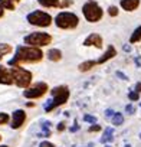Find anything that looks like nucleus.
<instances>
[{"label":"nucleus","instance_id":"obj_29","mask_svg":"<svg viewBox=\"0 0 141 147\" xmlns=\"http://www.w3.org/2000/svg\"><path fill=\"white\" fill-rule=\"evenodd\" d=\"M101 130V127L98 125V124H94V125H91L89 127V133H94V131H99Z\"/></svg>","mask_w":141,"mask_h":147},{"label":"nucleus","instance_id":"obj_15","mask_svg":"<svg viewBox=\"0 0 141 147\" xmlns=\"http://www.w3.org/2000/svg\"><path fill=\"white\" fill-rule=\"evenodd\" d=\"M114 128H111V127H107L105 128V133H104V136H102V138H101V143H111V141H114Z\"/></svg>","mask_w":141,"mask_h":147},{"label":"nucleus","instance_id":"obj_12","mask_svg":"<svg viewBox=\"0 0 141 147\" xmlns=\"http://www.w3.org/2000/svg\"><path fill=\"white\" fill-rule=\"evenodd\" d=\"M121 7L127 12H132L140 6V0H121Z\"/></svg>","mask_w":141,"mask_h":147},{"label":"nucleus","instance_id":"obj_4","mask_svg":"<svg viewBox=\"0 0 141 147\" xmlns=\"http://www.w3.org/2000/svg\"><path fill=\"white\" fill-rule=\"evenodd\" d=\"M82 13H84L85 19L91 23L99 22L104 16V12H102L101 6L97 2H94V0H88V2L82 6Z\"/></svg>","mask_w":141,"mask_h":147},{"label":"nucleus","instance_id":"obj_6","mask_svg":"<svg viewBox=\"0 0 141 147\" xmlns=\"http://www.w3.org/2000/svg\"><path fill=\"white\" fill-rule=\"evenodd\" d=\"M50 42H52V36L48 33H43V32H35V33L25 36V43H28V46H33V48L46 46Z\"/></svg>","mask_w":141,"mask_h":147},{"label":"nucleus","instance_id":"obj_37","mask_svg":"<svg viewBox=\"0 0 141 147\" xmlns=\"http://www.w3.org/2000/svg\"><path fill=\"white\" fill-rule=\"evenodd\" d=\"M3 12H5V10H3V7H2V5H0V18H2V16H3Z\"/></svg>","mask_w":141,"mask_h":147},{"label":"nucleus","instance_id":"obj_33","mask_svg":"<svg viewBox=\"0 0 141 147\" xmlns=\"http://www.w3.org/2000/svg\"><path fill=\"white\" fill-rule=\"evenodd\" d=\"M134 92H137V94L141 92V82H137V85H135V91H134Z\"/></svg>","mask_w":141,"mask_h":147},{"label":"nucleus","instance_id":"obj_31","mask_svg":"<svg viewBox=\"0 0 141 147\" xmlns=\"http://www.w3.org/2000/svg\"><path fill=\"white\" fill-rule=\"evenodd\" d=\"M39 147H55L52 143H49V141H42L40 144H39Z\"/></svg>","mask_w":141,"mask_h":147},{"label":"nucleus","instance_id":"obj_35","mask_svg":"<svg viewBox=\"0 0 141 147\" xmlns=\"http://www.w3.org/2000/svg\"><path fill=\"white\" fill-rule=\"evenodd\" d=\"M114 115V111L112 110H107L105 111V117H112Z\"/></svg>","mask_w":141,"mask_h":147},{"label":"nucleus","instance_id":"obj_16","mask_svg":"<svg viewBox=\"0 0 141 147\" xmlns=\"http://www.w3.org/2000/svg\"><path fill=\"white\" fill-rule=\"evenodd\" d=\"M20 0H0V5L3 9H9V10H15L16 9V3H19Z\"/></svg>","mask_w":141,"mask_h":147},{"label":"nucleus","instance_id":"obj_3","mask_svg":"<svg viewBox=\"0 0 141 147\" xmlns=\"http://www.w3.org/2000/svg\"><path fill=\"white\" fill-rule=\"evenodd\" d=\"M10 75H12V81L20 88H28L32 82V72L20 66H13L10 69Z\"/></svg>","mask_w":141,"mask_h":147},{"label":"nucleus","instance_id":"obj_23","mask_svg":"<svg viewBox=\"0 0 141 147\" xmlns=\"http://www.w3.org/2000/svg\"><path fill=\"white\" fill-rule=\"evenodd\" d=\"M9 123V115L6 113H0V125L7 124Z\"/></svg>","mask_w":141,"mask_h":147},{"label":"nucleus","instance_id":"obj_25","mask_svg":"<svg viewBox=\"0 0 141 147\" xmlns=\"http://www.w3.org/2000/svg\"><path fill=\"white\" fill-rule=\"evenodd\" d=\"M84 120L85 121H88V123H92V124H97V117H94V115H89V114H85L84 115Z\"/></svg>","mask_w":141,"mask_h":147},{"label":"nucleus","instance_id":"obj_11","mask_svg":"<svg viewBox=\"0 0 141 147\" xmlns=\"http://www.w3.org/2000/svg\"><path fill=\"white\" fill-rule=\"evenodd\" d=\"M0 84H5V85H10L13 84L12 81V75H10V71L6 69L5 66L0 65Z\"/></svg>","mask_w":141,"mask_h":147},{"label":"nucleus","instance_id":"obj_36","mask_svg":"<svg viewBox=\"0 0 141 147\" xmlns=\"http://www.w3.org/2000/svg\"><path fill=\"white\" fill-rule=\"evenodd\" d=\"M124 51H125V52H130V51H131V46H130V45H124Z\"/></svg>","mask_w":141,"mask_h":147},{"label":"nucleus","instance_id":"obj_13","mask_svg":"<svg viewBox=\"0 0 141 147\" xmlns=\"http://www.w3.org/2000/svg\"><path fill=\"white\" fill-rule=\"evenodd\" d=\"M115 55H117L115 48H114L112 45H109V46H108V49H107V52H105V53H104V55L97 61V65H98V63H105L107 61H109V59H111V58H114Z\"/></svg>","mask_w":141,"mask_h":147},{"label":"nucleus","instance_id":"obj_22","mask_svg":"<svg viewBox=\"0 0 141 147\" xmlns=\"http://www.w3.org/2000/svg\"><path fill=\"white\" fill-rule=\"evenodd\" d=\"M124 123V117H122V114H120V113H114V115H112V124L114 125H121Z\"/></svg>","mask_w":141,"mask_h":147},{"label":"nucleus","instance_id":"obj_9","mask_svg":"<svg viewBox=\"0 0 141 147\" xmlns=\"http://www.w3.org/2000/svg\"><path fill=\"white\" fill-rule=\"evenodd\" d=\"M26 121V113L23 110H16L13 111V117H12V128H20Z\"/></svg>","mask_w":141,"mask_h":147},{"label":"nucleus","instance_id":"obj_8","mask_svg":"<svg viewBox=\"0 0 141 147\" xmlns=\"http://www.w3.org/2000/svg\"><path fill=\"white\" fill-rule=\"evenodd\" d=\"M46 92H48V84H45V82H38V84L33 85L32 88L25 90V91H23V95H25L26 98H40V97H43Z\"/></svg>","mask_w":141,"mask_h":147},{"label":"nucleus","instance_id":"obj_32","mask_svg":"<svg viewBox=\"0 0 141 147\" xmlns=\"http://www.w3.org/2000/svg\"><path fill=\"white\" fill-rule=\"evenodd\" d=\"M63 130H65V123L62 121V123L58 124V131H63Z\"/></svg>","mask_w":141,"mask_h":147},{"label":"nucleus","instance_id":"obj_41","mask_svg":"<svg viewBox=\"0 0 141 147\" xmlns=\"http://www.w3.org/2000/svg\"><path fill=\"white\" fill-rule=\"evenodd\" d=\"M140 138H141V133H140Z\"/></svg>","mask_w":141,"mask_h":147},{"label":"nucleus","instance_id":"obj_28","mask_svg":"<svg viewBox=\"0 0 141 147\" xmlns=\"http://www.w3.org/2000/svg\"><path fill=\"white\" fill-rule=\"evenodd\" d=\"M70 5H72V0H65L63 3H59L58 7H66V6H70Z\"/></svg>","mask_w":141,"mask_h":147},{"label":"nucleus","instance_id":"obj_39","mask_svg":"<svg viewBox=\"0 0 141 147\" xmlns=\"http://www.w3.org/2000/svg\"><path fill=\"white\" fill-rule=\"evenodd\" d=\"M124 147H131V146H130V144H127V146H124Z\"/></svg>","mask_w":141,"mask_h":147},{"label":"nucleus","instance_id":"obj_18","mask_svg":"<svg viewBox=\"0 0 141 147\" xmlns=\"http://www.w3.org/2000/svg\"><path fill=\"white\" fill-rule=\"evenodd\" d=\"M140 40H141V26H138L132 32V35L130 38V43H135V42H140Z\"/></svg>","mask_w":141,"mask_h":147},{"label":"nucleus","instance_id":"obj_24","mask_svg":"<svg viewBox=\"0 0 141 147\" xmlns=\"http://www.w3.org/2000/svg\"><path fill=\"white\" fill-rule=\"evenodd\" d=\"M108 15L112 16V18L118 16V9H117V6H109V7H108Z\"/></svg>","mask_w":141,"mask_h":147},{"label":"nucleus","instance_id":"obj_20","mask_svg":"<svg viewBox=\"0 0 141 147\" xmlns=\"http://www.w3.org/2000/svg\"><path fill=\"white\" fill-rule=\"evenodd\" d=\"M12 52V46L7 45V43H0V59H2L5 55L10 53Z\"/></svg>","mask_w":141,"mask_h":147},{"label":"nucleus","instance_id":"obj_21","mask_svg":"<svg viewBox=\"0 0 141 147\" xmlns=\"http://www.w3.org/2000/svg\"><path fill=\"white\" fill-rule=\"evenodd\" d=\"M49 121L46 123H42V130H43V133H40V134H38V137H49L50 136V130H49Z\"/></svg>","mask_w":141,"mask_h":147},{"label":"nucleus","instance_id":"obj_27","mask_svg":"<svg viewBox=\"0 0 141 147\" xmlns=\"http://www.w3.org/2000/svg\"><path fill=\"white\" fill-rule=\"evenodd\" d=\"M117 77H118V78H121V80H124V81H127V80H130V78H128V77L125 75V74H122L121 71H117Z\"/></svg>","mask_w":141,"mask_h":147},{"label":"nucleus","instance_id":"obj_1","mask_svg":"<svg viewBox=\"0 0 141 147\" xmlns=\"http://www.w3.org/2000/svg\"><path fill=\"white\" fill-rule=\"evenodd\" d=\"M43 58V52L33 46H17L15 56L9 61L10 66H17L23 62H39Z\"/></svg>","mask_w":141,"mask_h":147},{"label":"nucleus","instance_id":"obj_42","mask_svg":"<svg viewBox=\"0 0 141 147\" xmlns=\"http://www.w3.org/2000/svg\"><path fill=\"white\" fill-rule=\"evenodd\" d=\"M0 140H2V136H0Z\"/></svg>","mask_w":141,"mask_h":147},{"label":"nucleus","instance_id":"obj_43","mask_svg":"<svg viewBox=\"0 0 141 147\" xmlns=\"http://www.w3.org/2000/svg\"><path fill=\"white\" fill-rule=\"evenodd\" d=\"M140 105H141V102H140Z\"/></svg>","mask_w":141,"mask_h":147},{"label":"nucleus","instance_id":"obj_30","mask_svg":"<svg viewBox=\"0 0 141 147\" xmlns=\"http://www.w3.org/2000/svg\"><path fill=\"white\" fill-rule=\"evenodd\" d=\"M125 113H128V114H134V107H132L131 104H128V105L125 107Z\"/></svg>","mask_w":141,"mask_h":147},{"label":"nucleus","instance_id":"obj_7","mask_svg":"<svg viewBox=\"0 0 141 147\" xmlns=\"http://www.w3.org/2000/svg\"><path fill=\"white\" fill-rule=\"evenodd\" d=\"M26 19H28V22H29L30 25H33V26H40V28H46V26H49V25L52 23L50 15H48V13H45V12H42V10H35V12L29 13Z\"/></svg>","mask_w":141,"mask_h":147},{"label":"nucleus","instance_id":"obj_5","mask_svg":"<svg viewBox=\"0 0 141 147\" xmlns=\"http://www.w3.org/2000/svg\"><path fill=\"white\" fill-rule=\"evenodd\" d=\"M55 23L60 29H75L79 23V19L75 13H69V12H60L55 18Z\"/></svg>","mask_w":141,"mask_h":147},{"label":"nucleus","instance_id":"obj_17","mask_svg":"<svg viewBox=\"0 0 141 147\" xmlns=\"http://www.w3.org/2000/svg\"><path fill=\"white\" fill-rule=\"evenodd\" d=\"M95 65H97V61H85V62H82V63L78 66V69H79L81 72H87V71L92 69Z\"/></svg>","mask_w":141,"mask_h":147},{"label":"nucleus","instance_id":"obj_26","mask_svg":"<svg viewBox=\"0 0 141 147\" xmlns=\"http://www.w3.org/2000/svg\"><path fill=\"white\" fill-rule=\"evenodd\" d=\"M128 98H130L131 101H138V100H140V95H138L137 92H134V91H130V92H128Z\"/></svg>","mask_w":141,"mask_h":147},{"label":"nucleus","instance_id":"obj_38","mask_svg":"<svg viewBox=\"0 0 141 147\" xmlns=\"http://www.w3.org/2000/svg\"><path fill=\"white\" fill-rule=\"evenodd\" d=\"M105 147H112V146H109V144H105Z\"/></svg>","mask_w":141,"mask_h":147},{"label":"nucleus","instance_id":"obj_19","mask_svg":"<svg viewBox=\"0 0 141 147\" xmlns=\"http://www.w3.org/2000/svg\"><path fill=\"white\" fill-rule=\"evenodd\" d=\"M38 2L45 7H58L59 6V0H38Z\"/></svg>","mask_w":141,"mask_h":147},{"label":"nucleus","instance_id":"obj_34","mask_svg":"<svg viewBox=\"0 0 141 147\" xmlns=\"http://www.w3.org/2000/svg\"><path fill=\"white\" fill-rule=\"evenodd\" d=\"M78 130H79V125H78L77 123H75L74 127H70V133H75V131H78Z\"/></svg>","mask_w":141,"mask_h":147},{"label":"nucleus","instance_id":"obj_2","mask_svg":"<svg viewBox=\"0 0 141 147\" xmlns=\"http://www.w3.org/2000/svg\"><path fill=\"white\" fill-rule=\"evenodd\" d=\"M52 98L50 100H48V102L45 104V111L46 113H50L52 110H55V108H58L59 105H63L66 101H68V98H69V88L66 87V85H59V87H55L52 91Z\"/></svg>","mask_w":141,"mask_h":147},{"label":"nucleus","instance_id":"obj_14","mask_svg":"<svg viewBox=\"0 0 141 147\" xmlns=\"http://www.w3.org/2000/svg\"><path fill=\"white\" fill-rule=\"evenodd\" d=\"M60 58H62V52L59 49H50V51H48V59L49 61L58 62V61H60Z\"/></svg>","mask_w":141,"mask_h":147},{"label":"nucleus","instance_id":"obj_10","mask_svg":"<svg viewBox=\"0 0 141 147\" xmlns=\"http://www.w3.org/2000/svg\"><path fill=\"white\" fill-rule=\"evenodd\" d=\"M102 38L98 35V33H91V35H88L87 38H85V40H84V46H95V48H98V49H101L102 48Z\"/></svg>","mask_w":141,"mask_h":147},{"label":"nucleus","instance_id":"obj_40","mask_svg":"<svg viewBox=\"0 0 141 147\" xmlns=\"http://www.w3.org/2000/svg\"><path fill=\"white\" fill-rule=\"evenodd\" d=\"M0 147H7V146H0Z\"/></svg>","mask_w":141,"mask_h":147}]
</instances>
